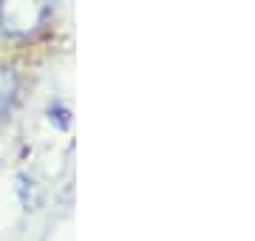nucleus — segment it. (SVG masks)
Instances as JSON below:
<instances>
[{
	"label": "nucleus",
	"instance_id": "nucleus-1",
	"mask_svg": "<svg viewBox=\"0 0 255 241\" xmlns=\"http://www.w3.org/2000/svg\"><path fill=\"white\" fill-rule=\"evenodd\" d=\"M51 0H3L0 3V28L9 37H28L43 28Z\"/></svg>",
	"mask_w": 255,
	"mask_h": 241
},
{
	"label": "nucleus",
	"instance_id": "nucleus-2",
	"mask_svg": "<svg viewBox=\"0 0 255 241\" xmlns=\"http://www.w3.org/2000/svg\"><path fill=\"white\" fill-rule=\"evenodd\" d=\"M17 91H20L17 74L11 68H6V65H0V122L11 114L14 102H17Z\"/></svg>",
	"mask_w": 255,
	"mask_h": 241
}]
</instances>
